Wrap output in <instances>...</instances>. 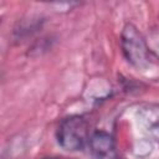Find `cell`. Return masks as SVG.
<instances>
[{"mask_svg":"<svg viewBox=\"0 0 159 159\" xmlns=\"http://www.w3.org/2000/svg\"><path fill=\"white\" fill-rule=\"evenodd\" d=\"M88 139V123L80 116H71L63 119L57 129L58 144L70 152L83 149Z\"/></svg>","mask_w":159,"mask_h":159,"instance_id":"obj_1","label":"cell"},{"mask_svg":"<svg viewBox=\"0 0 159 159\" xmlns=\"http://www.w3.org/2000/svg\"><path fill=\"white\" fill-rule=\"evenodd\" d=\"M120 46L123 55L129 63L135 67L147 65L149 58V47L142 34L132 24H127L123 27L120 35Z\"/></svg>","mask_w":159,"mask_h":159,"instance_id":"obj_2","label":"cell"},{"mask_svg":"<svg viewBox=\"0 0 159 159\" xmlns=\"http://www.w3.org/2000/svg\"><path fill=\"white\" fill-rule=\"evenodd\" d=\"M139 122L143 129L153 138L159 139V106L148 104L139 111Z\"/></svg>","mask_w":159,"mask_h":159,"instance_id":"obj_3","label":"cell"},{"mask_svg":"<svg viewBox=\"0 0 159 159\" xmlns=\"http://www.w3.org/2000/svg\"><path fill=\"white\" fill-rule=\"evenodd\" d=\"M88 145L93 154L97 157H107L114 149V140L112 135L103 130H97L91 134L88 139Z\"/></svg>","mask_w":159,"mask_h":159,"instance_id":"obj_4","label":"cell"}]
</instances>
